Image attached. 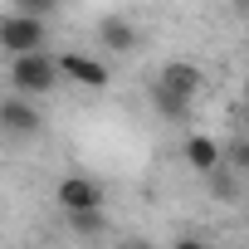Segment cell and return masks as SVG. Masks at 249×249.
<instances>
[{
  "label": "cell",
  "instance_id": "6da1fadb",
  "mask_svg": "<svg viewBox=\"0 0 249 249\" xmlns=\"http://www.w3.org/2000/svg\"><path fill=\"white\" fill-rule=\"evenodd\" d=\"M10 83H15V93H54L59 88V69H54L49 54L25 49V54H10Z\"/></svg>",
  "mask_w": 249,
  "mask_h": 249
},
{
  "label": "cell",
  "instance_id": "9c48e42d",
  "mask_svg": "<svg viewBox=\"0 0 249 249\" xmlns=\"http://www.w3.org/2000/svg\"><path fill=\"white\" fill-rule=\"evenodd\" d=\"M152 107L161 112V117H186V107H191V98H181V93H171L166 83H152Z\"/></svg>",
  "mask_w": 249,
  "mask_h": 249
},
{
  "label": "cell",
  "instance_id": "277c9868",
  "mask_svg": "<svg viewBox=\"0 0 249 249\" xmlns=\"http://www.w3.org/2000/svg\"><path fill=\"white\" fill-rule=\"evenodd\" d=\"M44 117L30 98H0V132L5 137H39Z\"/></svg>",
  "mask_w": 249,
  "mask_h": 249
},
{
  "label": "cell",
  "instance_id": "7a4b0ae2",
  "mask_svg": "<svg viewBox=\"0 0 249 249\" xmlns=\"http://www.w3.org/2000/svg\"><path fill=\"white\" fill-rule=\"evenodd\" d=\"M0 49H5V54L44 49V20L30 15V10H10V15H0Z\"/></svg>",
  "mask_w": 249,
  "mask_h": 249
},
{
  "label": "cell",
  "instance_id": "8992f818",
  "mask_svg": "<svg viewBox=\"0 0 249 249\" xmlns=\"http://www.w3.org/2000/svg\"><path fill=\"white\" fill-rule=\"evenodd\" d=\"M98 39H103L107 54H132L137 49V25L122 20V15H103L98 20Z\"/></svg>",
  "mask_w": 249,
  "mask_h": 249
},
{
  "label": "cell",
  "instance_id": "3957f363",
  "mask_svg": "<svg viewBox=\"0 0 249 249\" xmlns=\"http://www.w3.org/2000/svg\"><path fill=\"white\" fill-rule=\"evenodd\" d=\"M54 69H59V78H69V83H78V88H107V64H103V59H88V54H78V49H64V54L54 59Z\"/></svg>",
  "mask_w": 249,
  "mask_h": 249
},
{
  "label": "cell",
  "instance_id": "52a82bcc",
  "mask_svg": "<svg viewBox=\"0 0 249 249\" xmlns=\"http://www.w3.org/2000/svg\"><path fill=\"white\" fill-rule=\"evenodd\" d=\"M157 83H166L171 93H181V98H196L200 93V69L196 64H186V59H171L166 69H161V78Z\"/></svg>",
  "mask_w": 249,
  "mask_h": 249
},
{
  "label": "cell",
  "instance_id": "ba28073f",
  "mask_svg": "<svg viewBox=\"0 0 249 249\" xmlns=\"http://www.w3.org/2000/svg\"><path fill=\"white\" fill-rule=\"evenodd\" d=\"M186 166L191 171H215L220 166V142L215 137H205V132H196V137H186Z\"/></svg>",
  "mask_w": 249,
  "mask_h": 249
},
{
  "label": "cell",
  "instance_id": "8fae6325",
  "mask_svg": "<svg viewBox=\"0 0 249 249\" xmlns=\"http://www.w3.org/2000/svg\"><path fill=\"white\" fill-rule=\"evenodd\" d=\"M64 215H69V225L78 234H98L103 230V210H64Z\"/></svg>",
  "mask_w": 249,
  "mask_h": 249
},
{
  "label": "cell",
  "instance_id": "30bf717a",
  "mask_svg": "<svg viewBox=\"0 0 249 249\" xmlns=\"http://www.w3.org/2000/svg\"><path fill=\"white\" fill-rule=\"evenodd\" d=\"M205 181H210V196H215V200H234V196H239V171H230V166L205 171Z\"/></svg>",
  "mask_w": 249,
  "mask_h": 249
},
{
  "label": "cell",
  "instance_id": "7c38bea8",
  "mask_svg": "<svg viewBox=\"0 0 249 249\" xmlns=\"http://www.w3.org/2000/svg\"><path fill=\"white\" fill-rule=\"evenodd\" d=\"M59 0H15V10H30V15H49Z\"/></svg>",
  "mask_w": 249,
  "mask_h": 249
},
{
  "label": "cell",
  "instance_id": "5b68a950",
  "mask_svg": "<svg viewBox=\"0 0 249 249\" xmlns=\"http://www.w3.org/2000/svg\"><path fill=\"white\" fill-rule=\"evenodd\" d=\"M54 200H59V210H103V186L93 181V176H64L59 181V191H54Z\"/></svg>",
  "mask_w": 249,
  "mask_h": 249
}]
</instances>
